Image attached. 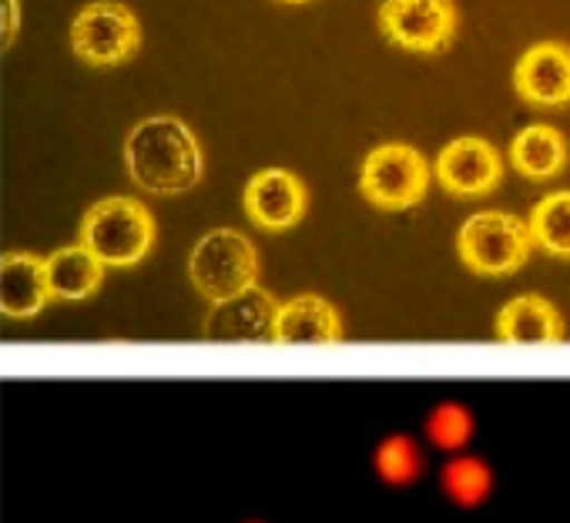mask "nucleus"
Instances as JSON below:
<instances>
[{
	"label": "nucleus",
	"mask_w": 570,
	"mask_h": 523,
	"mask_svg": "<svg viewBox=\"0 0 570 523\" xmlns=\"http://www.w3.org/2000/svg\"><path fill=\"white\" fill-rule=\"evenodd\" d=\"M530 238L553 255H570V191L547 195L530 215Z\"/></svg>",
	"instance_id": "obj_19"
},
{
	"label": "nucleus",
	"mask_w": 570,
	"mask_h": 523,
	"mask_svg": "<svg viewBox=\"0 0 570 523\" xmlns=\"http://www.w3.org/2000/svg\"><path fill=\"white\" fill-rule=\"evenodd\" d=\"M376 21L396 48L413 55H440L456 38L453 0H383Z\"/></svg>",
	"instance_id": "obj_7"
},
{
	"label": "nucleus",
	"mask_w": 570,
	"mask_h": 523,
	"mask_svg": "<svg viewBox=\"0 0 570 523\" xmlns=\"http://www.w3.org/2000/svg\"><path fill=\"white\" fill-rule=\"evenodd\" d=\"M155 218L151 211L128 195H111L95 201L81 221V241L101 266L128 269L151 251Z\"/></svg>",
	"instance_id": "obj_2"
},
{
	"label": "nucleus",
	"mask_w": 570,
	"mask_h": 523,
	"mask_svg": "<svg viewBox=\"0 0 570 523\" xmlns=\"http://www.w3.org/2000/svg\"><path fill=\"white\" fill-rule=\"evenodd\" d=\"M426 185H430L426 158L403 141L373 148L360 168V191L366 195V201L386 211L413 208L426 195Z\"/></svg>",
	"instance_id": "obj_5"
},
{
	"label": "nucleus",
	"mask_w": 570,
	"mask_h": 523,
	"mask_svg": "<svg viewBox=\"0 0 570 523\" xmlns=\"http://www.w3.org/2000/svg\"><path fill=\"white\" fill-rule=\"evenodd\" d=\"M343 339V319L323 296H296L275 309V346H336Z\"/></svg>",
	"instance_id": "obj_12"
},
{
	"label": "nucleus",
	"mask_w": 570,
	"mask_h": 523,
	"mask_svg": "<svg viewBox=\"0 0 570 523\" xmlns=\"http://www.w3.org/2000/svg\"><path fill=\"white\" fill-rule=\"evenodd\" d=\"M188 276L191 286L208 299L222 303L255 286L258 276V255L255 245L235 228H215L198 238L188 255Z\"/></svg>",
	"instance_id": "obj_3"
},
{
	"label": "nucleus",
	"mask_w": 570,
	"mask_h": 523,
	"mask_svg": "<svg viewBox=\"0 0 570 523\" xmlns=\"http://www.w3.org/2000/svg\"><path fill=\"white\" fill-rule=\"evenodd\" d=\"M245 215L265 231H285L303 221L309 191L299 175L285 168H262L245 185Z\"/></svg>",
	"instance_id": "obj_8"
},
{
	"label": "nucleus",
	"mask_w": 570,
	"mask_h": 523,
	"mask_svg": "<svg viewBox=\"0 0 570 523\" xmlns=\"http://www.w3.org/2000/svg\"><path fill=\"white\" fill-rule=\"evenodd\" d=\"M285 4H306V0H285Z\"/></svg>",
	"instance_id": "obj_22"
},
{
	"label": "nucleus",
	"mask_w": 570,
	"mask_h": 523,
	"mask_svg": "<svg viewBox=\"0 0 570 523\" xmlns=\"http://www.w3.org/2000/svg\"><path fill=\"white\" fill-rule=\"evenodd\" d=\"M125 165L131 181L151 195H181L202 181V145L175 115H151L125 138Z\"/></svg>",
	"instance_id": "obj_1"
},
{
	"label": "nucleus",
	"mask_w": 570,
	"mask_h": 523,
	"mask_svg": "<svg viewBox=\"0 0 570 523\" xmlns=\"http://www.w3.org/2000/svg\"><path fill=\"white\" fill-rule=\"evenodd\" d=\"M48 279L45 258L35 251H8L0 255V316L8 319H35L48 306Z\"/></svg>",
	"instance_id": "obj_13"
},
{
	"label": "nucleus",
	"mask_w": 570,
	"mask_h": 523,
	"mask_svg": "<svg viewBox=\"0 0 570 523\" xmlns=\"http://www.w3.org/2000/svg\"><path fill=\"white\" fill-rule=\"evenodd\" d=\"M530 228L523 218L507 211H480L463 221L456 248L460 258L480 276H510L530 255Z\"/></svg>",
	"instance_id": "obj_4"
},
{
	"label": "nucleus",
	"mask_w": 570,
	"mask_h": 523,
	"mask_svg": "<svg viewBox=\"0 0 570 523\" xmlns=\"http://www.w3.org/2000/svg\"><path fill=\"white\" fill-rule=\"evenodd\" d=\"M503 161L497 148L483 138H456L436 158V178L450 195L476 198L500 185Z\"/></svg>",
	"instance_id": "obj_10"
},
{
	"label": "nucleus",
	"mask_w": 570,
	"mask_h": 523,
	"mask_svg": "<svg viewBox=\"0 0 570 523\" xmlns=\"http://www.w3.org/2000/svg\"><path fill=\"white\" fill-rule=\"evenodd\" d=\"M497 336L510 346H547L563 339L557 309L540 296H520L497 316Z\"/></svg>",
	"instance_id": "obj_15"
},
{
	"label": "nucleus",
	"mask_w": 570,
	"mask_h": 523,
	"mask_svg": "<svg viewBox=\"0 0 570 523\" xmlns=\"http://www.w3.org/2000/svg\"><path fill=\"white\" fill-rule=\"evenodd\" d=\"M245 523H262V520H245Z\"/></svg>",
	"instance_id": "obj_23"
},
{
	"label": "nucleus",
	"mask_w": 570,
	"mask_h": 523,
	"mask_svg": "<svg viewBox=\"0 0 570 523\" xmlns=\"http://www.w3.org/2000/svg\"><path fill=\"white\" fill-rule=\"evenodd\" d=\"M141 48V24L118 0H95L71 21V51L95 68L125 65Z\"/></svg>",
	"instance_id": "obj_6"
},
{
	"label": "nucleus",
	"mask_w": 570,
	"mask_h": 523,
	"mask_svg": "<svg viewBox=\"0 0 570 523\" xmlns=\"http://www.w3.org/2000/svg\"><path fill=\"white\" fill-rule=\"evenodd\" d=\"M473 413L463 403H436L426 416V440L443 453H460L473 440Z\"/></svg>",
	"instance_id": "obj_20"
},
{
	"label": "nucleus",
	"mask_w": 570,
	"mask_h": 523,
	"mask_svg": "<svg viewBox=\"0 0 570 523\" xmlns=\"http://www.w3.org/2000/svg\"><path fill=\"white\" fill-rule=\"evenodd\" d=\"M48 296L61 303H81L98 293L105 279V266L85 245H65L45 258Z\"/></svg>",
	"instance_id": "obj_14"
},
{
	"label": "nucleus",
	"mask_w": 570,
	"mask_h": 523,
	"mask_svg": "<svg viewBox=\"0 0 570 523\" xmlns=\"http://www.w3.org/2000/svg\"><path fill=\"white\" fill-rule=\"evenodd\" d=\"M278 303L252 286L238 296H228L222 303H212L205 316V339L208 343H272Z\"/></svg>",
	"instance_id": "obj_9"
},
{
	"label": "nucleus",
	"mask_w": 570,
	"mask_h": 523,
	"mask_svg": "<svg viewBox=\"0 0 570 523\" xmlns=\"http://www.w3.org/2000/svg\"><path fill=\"white\" fill-rule=\"evenodd\" d=\"M440 486H443V493H446L456 506L473 510V506H480V503L490 496V490H493V473H490V466H487L480 456L456 453V456H450V460L443 463V470H440Z\"/></svg>",
	"instance_id": "obj_17"
},
{
	"label": "nucleus",
	"mask_w": 570,
	"mask_h": 523,
	"mask_svg": "<svg viewBox=\"0 0 570 523\" xmlns=\"http://www.w3.org/2000/svg\"><path fill=\"white\" fill-rule=\"evenodd\" d=\"M517 95L530 105L560 108L570 105V45L540 41L527 48L513 71Z\"/></svg>",
	"instance_id": "obj_11"
},
{
	"label": "nucleus",
	"mask_w": 570,
	"mask_h": 523,
	"mask_svg": "<svg viewBox=\"0 0 570 523\" xmlns=\"http://www.w3.org/2000/svg\"><path fill=\"white\" fill-rule=\"evenodd\" d=\"M510 158L513 165L530 175V178H550L563 168L567 161V141L557 128L550 125H530L523 128L513 145H510Z\"/></svg>",
	"instance_id": "obj_16"
},
{
	"label": "nucleus",
	"mask_w": 570,
	"mask_h": 523,
	"mask_svg": "<svg viewBox=\"0 0 570 523\" xmlns=\"http://www.w3.org/2000/svg\"><path fill=\"white\" fill-rule=\"evenodd\" d=\"M373 470L380 473L383 483L390 486H413L423 470H426V460H423V450L413 436L406 433H393L386 436L376 453H373Z\"/></svg>",
	"instance_id": "obj_18"
},
{
	"label": "nucleus",
	"mask_w": 570,
	"mask_h": 523,
	"mask_svg": "<svg viewBox=\"0 0 570 523\" xmlns=\"http://www.w3.org/2000/svg\"><path fill=\"white\" fill-rule=\"evenodd\" d=\"M21 28V4L18 0H0V51L11 48Z\"/></svg>",
	"instance_id": "obj_21"
}]
</instances>
